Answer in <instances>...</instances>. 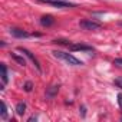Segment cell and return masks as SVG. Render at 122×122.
Instances as JSON below:
<instances>
[{"label":"cell","mask_w":122,"mask_h":122,"mask_svg":"<svg viewBox=\"0 0 122 122\" xmlns=\"http://www.w3.org/2000/svg\"><path fill=\"white\" fill-rule=\"evenodd\" d=\"M79 26L82 29H85V30H96V29L101 27V23L99 22H95L92 19H85V20H81Z\"/></svg>","instance_id":"cell-2"},{"label":"cell","mask_w":122,"mask_h":122,"mask_svg":"<svg viewBox=\"0 0 122 122\" xmlns=\"http://www.w3.org/2000/svg\"><path fill=\"white\" fill-rule=\"evenodd\" d=\"M17 50H19V52H22V53H25V55H26V56H27V57L32 60V62H33V65L36 66V69H37L39 72H42V66H40V62H39V60H37V59H36V57L32 55V52H30V50H27V49H25V47H19Z\"/></svg>","instance_id":"cell-3"},{"label":"cell","mask_w":122,"mask_h":122,"mask_svg":"<svg viewBox=\"0 0 122 122\" xmlns=\"http://www.w3.org/2000/svg\"><path fill=\"white\" fill-rule=\"evenodd\" d=\"M25 111H26V103H25V102L17 103V106H16V112H17V115H23Z\"/></svg>","instance_id":"cell-9"},{"label":"cell","mask_w":122,"mask_h":122,"mask_svg":"<svg viewBox=\"0 0 122 122\" xmlns=\"http://www.w3.org/2000/svg\"><path fill=\"white\" fill-rule=\"evenodd\" d=\"M113 65H115V66H118V68H122V57L115 59V60H113Z\"/></svg>","instance_id":"cell-13"},{"label":"cell","mask_w":122,"mask_h":122,"mask_svg":"<svg viewBox=\"0 0 122 122\" xmlns=\"http://www.w3.org/2000/svg\"><path fill=\"white\" fill-rule=\"evenodd\" d=\"M115 85H116L118 88H121V89H122V78H118V79H115Z\"/></svg>","instance_id":"cell-14"},{"label":"cell","mask_w":122,"mask_h":122,"mask_svg":"<svg viewBox=\"0 0 122 122\" xmlns=\"http://www.w3.org/2000/svg\"><path fill=\"white\" fill-rule=\"evenodd\" d=\"M0 71H2V81H3V85L7 83V68L5 63L0 65Z\"/></svg>","instance_id":"cell-8"},{"label":"cell","mask_w":122,"mask_h":122,"mask_svg":"<svg viewBox=\"0 0 122 122\" xmlns=\"http://www.w3.org/2000/svg\"><path fill=\"white\" fill-rule=\"evenodd\" d=\"M0 105H2V118L6 119L7 118V106H6V103L3 101H2V103H0Z\"/></svg>","instance_id":"cell-11"},{"label":"cell","mask_w":122,"mask_h":122,"mask_svg":"<svg viewBox=\"0 0 122 122\" xmlns=\"http://www.w3.org/2000/svg\"><path fill=\"white\" fill-rule=\"evenodd\" d=\"M32 88H33L32 82H26V83H25V91H26V92H30V91H32Z\"/></svg>","instance_id":"cell-12"},{"label":"cell","mask_w":122,"mask_h":122,"mask_svg":"<svg viewBox=\"0 0 122 122\" xmlns=\"http://www.w3.org/2000/svg\"><path fill=\"white\" fill-rule=\"evenodd\" d=\"M53 22H55V20H53L52 16H42V17H40V25H42V26H46V27H47V26H52Z\"/></svg>","instance_id":"cell-6"},{"label":"cell","mask_w":122,"mask_h":122,"mask_svg":"<svg viewBox=\"0 0 122 122\" xmlns=\"http://www.w3.org/2000/svg\"><path fill=\"white\" fill-rule=\"evenodd\" d=\"M118 103H119V106H121V109H122V93L118 95Z\"/></svg>","instance_id":"cell-15"},{"label":"cell","mask_w":122,"mask_h":122,"mask_svg":"<svg viewBox=\"0 0 122 122\" xmlns=\"http://www.w3.org/2000/svg\"><path fill=\"white\" fill-rule=\"evenodd\" d=\"M57 92H59V85H53L46 91V98H53Z\"/></svg>","instance_id":"cell-7"},{"label":"cell","mask_w":122,"mask_h":122,"mask_svg":"<svg viewBox=\"0 0 122 122\" xmlns=\"http://www.w3.org/2000/svg\"><path fill=\"white\" fill-rule=\"evenodd\" d=\"M53 56L57 57V59H60V60H65L66 63H69V65H72V66H81V65H82V62H81L79 59H76L72 53H68V52L55 50V52H53Z\"/></svg>","instance_id":"cell-1"},{"label":"cell","mask_w":122,"mask_h":122,"mask_svg":"<svg viewBox=\"0 0 122 122\" xmlns=\"http://www.w3.org/2000/svg\"><path fill=\"white\" fill-rule=\"evenodd\" d=\"M10 35L12 36H15V37H29L30 36V33H27L26 30H23V29H17V27H12L10 29Z\"/></svg>","instance_id":"cell-5"},{"label":"cell","mask_w":122,"mask_h":122,"mask_svg":"<svg viewBox=\"0 0 122 122\" xmlns=\"http://www.w3.org/2000/svg\"><path fill=\"white\" fill-rule=\"evenodd\" d=\"M10 55H12V57L16 60V62H17L19 65H22V66H25V65H26V60H25L23 57H20L19 55H16V53H10Z\"/></svg>","instance_id":"cell-10"},{"label":"cell","mask_w":122,"mask_h":122,"mask_svg":"<svg viewBox=\"0 0 122 122\" xmlns=\"http://www.w3.org/2000/svg\"><path fill=\"white\" fill-rule=\"evenodd\" d=\"M69 49L71 50H82V52H93L92 46H88V45H82V43H71L69 45Z\"/></svg>","instance_id":"cell-4"}]
</instances>
